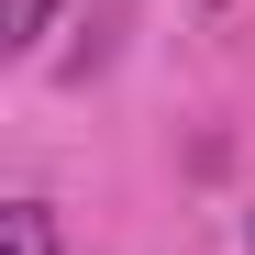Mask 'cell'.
Instances as JSON below:
<instances>
[{
    "label": "cell",
    "mask_w": 255,
    "mask_h": 255,
    "mask_svg": "<svg viewBox=\"0 0 255 255\" xmlns=\"http://www.w3.org/2000/svg\"><path fill=\"white\" fill-rule=\"evenodd\" d=\"M45 11H56V0H0V45L33 56V45H45Z\"/></svg>",
    "instance_id": "2"
},
{
    "label": "cell",
    "mask_w": 255,
    "mask_h": 255,
    "mask_svg": "<svg viewBox=\"0 0 255 255\" xmlns=\"http://www.w3.org/2000/svg\"><path fill=\"white\" fill-rule=\"evenodd\" d=\"M0 255H56V222H45V200H11V211H0Z\"/></svg>",
    "instance_id": "1"
}]
</instances>
